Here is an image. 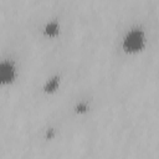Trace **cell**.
<instances>
[{"label":"cell","instance_id":"6da1fadb","mask_svg":"<svg viewBox=\"0 0 159 159\" xmlns=\"http://www.w3.org/2000/svg\"><path fill=\"white\" fill-rule=\"evenodd\" d=\"M143 45V34L139 30H134L129 32L124 40V47L129 51L139 50Z\"/></svg>","mask_w":159,"mask_h":159},{"label":"cell","instance_id":"7a4b0ae2","mask_svg":"<svg viewBox=\"0 0 159 159\" xmlns=\"http://www.w3.org/2000/svg\"><path fill=\"white\" fill-rule=\"evenodd\" d=\"M14 77V68L10 63H0V82H9Z\"/></svg>","mask_w":159,"mask_h":159},{"label":"cell","instance_id":"3957f363","mask_svg":"<svg viewBox=\"0 0 159 159\" xmlns=\"http://www.w3.org/2000/svg\"><path fill=\"white\" fill-rule=\"evenodd\" d=\"M46 34H50V35H53V34H57V24L56 22H51L46 26Z\"/></svg>","mask_w":159,"mask_h":159},{"label":"cell","instance_id":"277c9868","mask_svg":"<svg viewBox=\"0 0 159 159\" xmlns=\"http://www.w3.org/2000/svg\"><path fill=\"white\" fill-rule=\"evenodd\" d=\"M57 84H58V80H57V78H52V80H50V82L46 84L45 89H46V91H53V89L57 87Z\"/></svg>","mask_w":159,"mask_h":159},{"label":"cell","instance_id":"5b68a950","mask_svg":"<svg viewBox=\"0 0 159 159\" xmlns=\"http://www.w3.org/2000/svg\"><path fill=\"white\" fill-rule=\"evenodd\" d=\"M84 108H86V106H83V104L77 107V109H78V111H84Z\"/></svg>","mask_w":159,"mask_h":159}]
</instances>
